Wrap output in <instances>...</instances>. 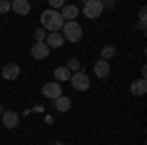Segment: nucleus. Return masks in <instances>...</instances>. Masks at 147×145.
<instances>
[{
    "label": "nucleus",
    "mask_w": 147,
    "mask_h": 145,
    "mask_svg": "<svg viewBox=\"0 0 147 145\" xmlns=\"http://www.w3.org/2000/svg\"><path fill=\"white\" fill-rule=\"evenodd\" d=\"M53 104H55V110H57V112H61V114L69 112V110H71V106H73L71 98H67V96H59L57 100H53Z\"/></svg>",
    "instance_id": "obj_14"
},
{
    "label": "nucleus",
    "mask_w": 147,
    "mask_h": 145,
    "mask_svg": "<svg viewBox=\"0 0 147 145\" xmlns=\"http://www.w3.org/2000/svg\"><path fill=\"white\" fill-rule=\"evenodd\" d=\"M67 71L73 75V73H79L80 71V61L77 59V57H73V59H69V63H67Z\"/></svg>",
    "instance_id": "obj_17"
},
{
    "label": "nucleus",
    "mask_w": 147,
    "mask_h": 145,
    "mask_svg": "<svg viewBox=\"0 0 147 145\" xmlns=\"http://www.w3.org/2000/svg\"><path fill=\"white\" fill-rule=\"evenodd\" d=\"M18 122H20V116H18L16 112L6 110L4 114H2V125H4V127H8V129H14V127L18 125Z\"/></svg>",
    "instance_id": "obj_10"
},
{
    "label": "nucleus",
    "mask_w": 147,
    "mask_h": 145,
    "mask_svg": "<svg viewBox=\"0 0 147 145\" xmlns=\"http://www.w3.org/2000/svg\"><path fill=\"white\" fill-rule=\"evenodd\" d=\"M0 114H4V106L2 104H0Z\"/></svg>",
    "instance_id": "obj_23"
},
{
    "label": "nucleus",
    "mask_w": 147,
    "mask_h": 145,
    "mask_svg": "<svg viewBox=\"0 0 147 145\" xmlns=\"http://www.w3.org/2000/svg\"><path fill=\"white\" fill-rule=\"evenodd\" d=\"M114 55H116V47L114 45H104L100 49V59H104V61H110Z\"/></svg>",
    "instance_id": "obj_16"
},
{
    "label": "nucleus",
    "mask_w": 147,
    "mask_h": 145,
    "mask_svg": "<svg viewBox=\"0 0 147 145\" xmlns=\"http://www.w3.org/2000/svg\"><path fill=\"white\" fill-rule=\"evenodd\" d=\"M102 12H104V6H102L100 0H86L84 6H82V14L88 20H94V18L102 16Z\"/></svg>",
    "instance_id": "obj_4"
},
{
    "label": "nucleus",
    "mask_w": 147,
    "mask_h": 145,
    "mask_svg": "<svg viewBox=\"0 0 147 145\" xmlns=\"http://www.w3.org/2000/svg\"><path fill=\"white\" fill-rule=\"evenodd\" d=\"M63 43H65V39H63L61 32H57V34H47L45 45L49 49H59V47H63Z\"/></svg>",
    "instance_id": "obj_13"
},
{
    "label": "nucleus",
    "mask_w": 147,
    "mask_h": 145,
    "mask_svg": "<svg viewBox=\"0 0 147 145\" xmlns=\"http://www.w3.org/2000/svg\"><path fill=\"white\" fill-rule=\"evenodd\" d=\"M43 110H45L43 106H35V108H34V112H37V114H43Z\"/></svg>",
    "instance_id": "obj_22"
},
{
    "label": "nucleus",
    "mask_w": 147,
    "mask_h": 145,
    "mask_svg": "<svg viewBox=\"0 0 147 145\" xmlns=\"http://www.w3.org/2000/svg\"><path fill=\"white\" fill-rule=\"evenodd\" d=\"M69 80H71L73 88H75V90H79V92H84V90H88V88H90V78H88V75H86L84 71L73 73Z\"/></svg>",
    "instance_id": "obj_3"
},
{
    "label": "nucleus",
    "mask_w": 147,
    "mask_h": 145,
    "mask_svg": "<svg viewBox=\"0 0 147 145\" xmlns=\"http://www.w3.org/2000/svg\"><path fill=\"white\" fill-rule=\"evenodd\" d=\"M41 94H43L45 98H49V100H57L59 96H63V88H61V84H59L57 80H51V82H45V84H43Z\"/></svg>",
    "instance_id": "obj_5"
},
{
    "label": "nucleus",
    "mask_w": 147,
    "mask_h": 145,
    "mask_svg": "<svg viewBox=\"0 0 147 145\" xmlns=\"http://www.w3.org/2000/svg\"><path fill=\"white\" fill-rule=\"evenodd\" d=\"M34 37H35V43H43L45 37H47V32L43 30V28H37V30L34 32Z\"/></svg>",
    "instance_id": "obj_18"
},
{
    "label": "nucleus",
    "mask_w": 147,
    "mask_h": 145,
    "mask_svg": "<svg viewBox=\"0 0 147 145\" xmlns=\"http://www.w3.org/2000/svg\"><path fill=\"white\" fill-rule=\"evenodd\" d=\"M145 20H147V8L143 6V8L139 10V22H145Z\"/></svg>",
    "instance_id": "obj_21"
},
{
    "label": "nucleus",
    "mask_w": 147,
    "mask_h": 145,
    "mask_svg": "<svg viewBox=\"0 0 147 145\" xmlns=\"http://www.w3.org/2000/svg\"><path fill=\"white\" fill-rule=\"evenodd\" d=\"M39 22H41V28H43V30H47L49 34H57V32H61V28H63L65 20L61 18V14H59V12H55V10H45V12H41Z\"/></svg>",
    "instance_id": "obj_1"
},
{
    "label": "nucleus",
    "mask_w": 147,
    "mask_h": 145,
    "mask_svg": "<svg viewBox=\"0 0 147 145\" xmlns=\"http://www.w3.org/2000/svg\"><path fill=\"white\" fill-rule=\"evenodd\" d=\"M18 77H20V65L10 63V65H6L2 69V78L4 80H16Z\"/></svg>",
    "instance_id": "obj_12"
},
{
    "label": "nucleus",
    "mask_w": 147,
    "mask_h": 145,
    "mask_svg": "<svg viewBox=\"0 0 147 145\" xmlns=\"http://www.w3.org/2000/svg\"><path fill=\"white\" fill-rule=\"evenodd\" d=\"M61 35H63V39H67L71 43H77L82 39V26L79 22H65L61 28Z\"/></svg>",
    "instance_id": "obj_2"
},
{
    "label": "nucleus",
    "mask_w": 147,
    "mask_h": 145,
    "mask_svg": "<svg viewBox=\"0 0 147 145\" xmlns=\"http://www.w3.org/2000/svg\"><path fill=\"white\" fill-rule=\"evenodd\" d=\"M110 63L108 61H104V59H98L96 63H94V75L96 78H100V80H106V78L110 77Z\"/></svg>",
    "instance_id": "obj_6"
},
{
    "label": "nucleus",
    "mask_w": 147,
    "mask_h": 145,
    "mask_svg": "<svg viewBox=\"0 0 147 145\" xmlns=\"http://www.w3.org/2000/svg\"><path fill=\"white\" fill-rule=\"evenodd\" d=\"M63 6H65V2H63V0H49V10L59 12Z\"/></svg>",
    "instance_id": "obj_19"
},
{
    "label": "nucleus",
    "mask_w": 147,
    "mask_h": 145,
    "mask_svg": "<svg viewBox=\"0 0 147 145\" xmlns=\"http://www.w3.org/2000/svg\"><path fill=\"white\" fill-rule=\"evenodd\" d=\"M10 10H14L18 16H28L30 10H32V4L28 0H14L10 4Z\"/></svg>",
    "instance_id": "obj_9"
},
{
    "label": "nucleus",
    "mask_w": 147,
    "mask_h": 145,
    "mask_svg": "<svg viewBox=\"0 0 147 145\" xmlns=\"http://www.w3.org/2000/svg\"><path fill=\"white\" fill-rule=\"evenodd\" d=\"M129 90H131V94L134 96H145L147 94V80H143V78H137V80H134L131 84H129Z\"/></svg>",
    "instance_id": "obj_11"
},
{
    "label": "nucleus",
    "mask_w": 147,
    "mask_h": 145,
    "mask_svg": "<svg viewBox=\"0 0 147 145\" xmlns=\"http://www.w3.org/2000/svg\"><path fill=\"white\" fill-rule=\"evenodd\" d=\"M55 145H65V143H61V141H57V143Z\"/></svg>",
    "instance_id": "obj_24"
},
{
    "label": "nucleus",
    "mask_w": 147,
    "mask_h": 145,
    "mask_svg": "<svg viewBox=\"0 0 147 145\" xmlns=\"http://www.w3.org/2000/svg\"><path fill=\"white\" fill-rule=\"evenodd\" d=\"M53 77H55L57 82L61 84V82H65V80H69V78H71V73L67 71V67H57L55 71H53Z\"/></svg>",
    "instance_id": "obj_15"
},
{
    "label": "nucleus",
    "mask_w": 147,
    "mask_h": 145,
    "mask_svg": "<svg viewBox=\"0 0 147 145\" xmlns=\"http://www.w3.org/2000/svg\"><path fill=\"white\" fill-rule=\"evenodd\" d=\"M49 47L45 45V41L43 43H34L32 45V49H30V53H32V57H34L35 61H43V59H47L49 57Z\"/></svg>",
    "instance_id": "obj_7"
},
{
    "label": "nucleus",
    "mask_w": 147,
    "mask_h": 145,
    "mask_svg": "<svg viewBox=\"0 0 147 145\" xmlns=\"http://www.w3.org/2000/svg\"><path fill=\"white\" fill-rule=\"evenodd\" d=\"M61 18L65 20V22H77V16H79V6H75V4H65L63 8H61Z\"/></svg>",
    "instance_id": "obj_8"
},
{
    "label": "nucleus",
    "mask_w": 147,
    "mask_h": 145,
    "mask_svg": "<svg viewBox=\"0 0 147 145\" xmlns=\"http://www.w3.org/2000/svg\"><path fill=\"white\" fill-rule=\"evenodd\" d=\"M10 12V2L8 0H0V14H6Z\"/></svg>",
    "instance_id": "obj_20"
}]
</instances>
